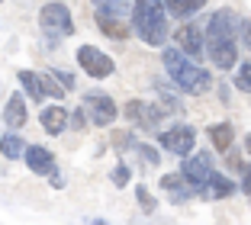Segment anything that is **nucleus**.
Here are the masks:
<instances>
[{"instance_id": "f257e3e1", "label": "nucleus", "mask_w": 251, "mask_h": 225, "mask_svg": "<svg viewBox=\"0 0 251 225\" xmlns=\"http://www.w3.org/2000/svg\"><path fill=\"white\" fill-rule=\"evenodd\" d=\"M164 68H168L171 80H174L184 94H206V90L213 87L209 71L200 68L197 58H190V55L180 51V49H164Z\"/></svg>"}, {"instance_id": "f03ea898", "label": "nucleus", "mask_w": 251, "mask_h": 225, "mask_svg": "<svg viewBox=\"0 0 251 225\" xmlns=\"http://www.w3.org/2000/svg\"><path fill=\"white\" fill-rule=\"evenodd\" d=\"M132 29L151 49L168 42V7H164V0H135Z\"/></svg>"}, {"instance_id": "7ed1b4c3", "label": "nucleus", "mask_w": 251, "mask_h": 225, "mask_svg": "<svg viewBox=\"0 0 251 225\" xmlns=\"http://www.w3.org/2000/svg\"><path fill=\"white\" fill-rule=\"evenodd\" d=\"M39 26H42L45 39H49V45H58V39H68L74 36V20H71V10L65 7V3H45L42 10H39Z\"/></svg>"}, {"instance_id": "20e7f679", "label": "nucleus", "mask_w": 251, "mask_h": 225, "mask_svg": "<svg viewBox=\"0 0 251 225\" xmlns=\"http://www.w3.org/2000/svg\"><path fill=\"white\" fill-rule=\"evenodd\" d=\"M132 10H113V7H97L94 13V23L97 29L103 32V36L116 39V42H126L129 39V32H132Z\"/></svg>"}, {"instance_id": "39448f33", "label": "nucleus", "mask_w": 251, "mask_h": 225, "mask_svg": "<svg viewBox=\"0 0 251 225\" xmlns=\"http://www.w3.org/2000/svg\"><path fill=\"white\" fill-rule=\"evenodd\" d=\"M180 174L190 180L193 193L206 200V180H209V174H213V154H209V151L187 154V158H184V167H180Z\"/></svg>"}, {"instance_id": "423d86ee", "label": "nucleus", "mask_w": 251, "mask_h": 225, "mask_svg": "<svg viewBox=\"0 0 251 225\" xmlns=\"http://www.w3.org/2000/svg\"><path fill=\"white\" fill-rule=\"evenodd\" d=\"M206 55L216 68L229 71L235 68L238 61V45H235V36H219V32H206Z\"/></svg>"}, {"instance_id": "0eeeda50", "label": "nucleus", "mask_w": 251, "mask_h": 225, "mask_svg": "<svg viewBox=\"0 0 251 225\" xmlns=\"http://www.w3.org/2000/svg\"><path fill=\"white\" fill-rule=\"evenodd\" d=\"M84 113L94 125H113L116 123V103H113L110 94L103 90H90L84 94Z\"/></svg>"}, {"instance_id": "6e6552de", "label": "nucleus", "mask_w": 251, "mask_h": 225, "mask_svg": "<svg viewBox=\"0 0 251 225\" xmlns=\"http://www.w3.org/2000/svg\"><path fill=\"white\" fill-rule=\"evenodd\" d=\"M164 116H171L164 106H151V103H142V100L126 103V119H129L132 125H139V129L155 132V129H158V123H161Z\"/></svg>"}, {"instance_id": "1a4fd4ad", "label": "nucleus", "mask_w": 251, "mask_h": 225, "mask_svg": "<svg viewBox=\"0 0 251 225\" xmlns=\"http://www.w3.org/2000/svg\"><path fill=\"white\" fill-rule=\"evenodd\" d=\"M158 145H164L171 154H177V158H187L193 151V145H197V132H193V125H174V129L158 135Z\"/></svg>"}, {"instance_id": "9d476101", "label": "nucleus", "mask_w": 251, "mask_h": 225, "mask_svg": "<svg viewBox=\"0 0 251 225\" xmlns=\"http://www.w3.org/2000/svg\"><path fill=\"white\" fill-rule=\"evenodd\" d=\"M77 65H81L90 77H110L113 74V58L103 55L100 49H94V45H81V49H77Z\"/></svg>"}, {"instance_id": "9b49d317", "label": "nucleus", "mask_w": 251, "mask_h": 225, "mask_svg": "<svg viewBox=\"0 0 251 225\" xmlns=\"http://www.w3.org/2000/svg\"><path fill=\"white\" fill-rule=\"evenodd\" d=\"M174 42H177L180 51H187L190 58H203V51H206V36H203V29L200 26H193V23H184L177 29V36H174Z\"/></svg>"}, {"instance_id": "f8f14e48", "label": "nucleus", "mask_w": 251, "mask_h": 225, "mask_svg": "<svg viewBox=\"0 0 251 225\" xmlns=\"http://www.w3.org/2000/svg\"><path fill=\"white\" fill-rule=\"evenodd\" d=\"M206 32H219V36H238V32H242V16H238L235 10L222 7V10H216V13L209 16Z\"/></svg>"}, {"instance_id": "ddd939ff", "label": "nucleus", "mask_w": 251, "mask_h": 225, "mask_svg": "<svg viewBox=\"0 0 251 225\" xmlns=\"http://www.w3.org/2000/svg\"><path fill=\"white\" fill-rule=\"evenodd\" d=\"M161 190L171 193V203H187L190 196H197L193 187H190V180H187L184 174H164L161 177Z\"/></svg>"}, {"instance_id": "4468645a", "label": "nucleus", "mask_w": 251, "mask_h": 225, "mask_svg": "<svg viewBox=\"0 0 251 225\" xmlns=\"http://www.w3.org/2000/svg\"><path fill=\"white\" fill-rule=\"evenodd\" d=\"M26 119H29V113H26L23 94H10L7 106H3V123H7L10 129H20V125H26Z\"/></svg>"}, {"instance_id": "2eb2a0df", "label": "nucleus", "mask_w": 251, "mask_h": 225, "mask_svg": "<svg viewBox=\"0 0 251 225\" xmlns=\"http://www.w3.org/2000/svg\"><path fill=\"white\" fill-rule=\"evenodd\" d=\"M23 158H26V164H29L32 174H49V167L55 164L52 151H49V148H42V145H29L26 151H23Z\"/></svg>"}, {"instance_id": "dca6fc26", "label": "nucleus", "mask_w": 251, "mask_h": 225, "mask_svg": "<svg viewBox=\"0 0 251 225\" xmlns=\"http://www.w3.org/2000/svg\"><path fill=\"white\" fill-rule=\"evenodd\" d=\"M232 193H235V183L222 174V171H213L209 180H206V200H226Z\"/></svg>"}, {"instance_id": "f3484780", "label": "nucleus", "mask_w": 251, "mask_h": 225, "mask_svg": "<svg viewBox=\"0 0 251 225\" xmlns=\"http://www.w3.org/2000/svg\"><path fill=\"white\" fill-rule=\"evenodd\" d=\"M42 129L49 132V135H61L65 132V125H68V113L61 106H49V109H42Z\"/></svg>"}, {"instance_id": "a211bd4d", "label": "nucleus", "mask_w": 251, "mask_h": 225, "mask_svg": "<svg viewBox=\"0 0 251 225\" xmlns=\"http://www.w3.org/2000/svg\"><path fill=\"white\" fill-rule=\"evenodd\" d=\"M206 135H209V142L216 145V151H229L232 138H235V129H232L229 123H216V125L206 129Z\"/></svg>"}, {"instance_id": "6ab92c4d", "label": "nucleus", "mask_w": 251, "mask_h": 225, "mask_svg": "<svg viewBox=\"0 0 251 225\" xmlns=\"http://www.w3.org/2000/svg\"><path fill=\"white\" fill-rule=\"evenodd\" d=\"M203 3H206V0H164L168 13H171V16H180V20L200 13V10H203Z\"/></svg>"}, {"instance_id": "aec40b11", "label": "nucleus", "mask_w": 251, "mask_h": 225, "mask_svg": "<svg viewBox=\"0 0 251 225\" xmlns=\"http://www.w3.org/2000/svg\"><path fill=\"white\" fill-rule=\"evenodd\" d=\"M23 145H26V142H23L16 132H7V135L0 138V154H3V158H10V161H16V158H23V151H26Z\"/></svg>"}, {"instance_id": "412c9836", "label": "nucleus", "mask_w": 251, "mask_h": 225, "mask_svg": "<svg viewBox=\"0 0 251 225\" xmlns=\"http://www.w3.org/2000/svg\"><path fill=\"white\" fill-rule=\"evenodd\" d=\"M20 84H23V90H26V97L29 100H42L45 97V90H42V77L39 74H32V71H20Z\"/></svg>"}, {"instance_id": "4be33fe9", "label": "nucleus", "mask_w": 251, "mask_h": 225, "mask_svg": "<svg viewBox=\"0 0 251 225\" xmlns=\"http://www.w3.org/2000/svg\"><path fill=\"white\" fill-rule=\"evenodd\" d=\"M42 90H45V94H49V97H55V100H61V97H68V87H65V84H61L58 77H55L52 71H49V74H45V77H42Z\"/></svg>"}, {"instance_id": "5701e85b", "label": "nucleus", "mask_w": 251, "mask_h": 225, "mask_svg": "<svg viewBox=\"0 0 251 225\" xmlns=\"http://www.w3.org/2000/svg\"><path fill=\"white\" fill-rule=\"evenodd\" d=\"M235 87L245 90V94H251V61L238 65V71H235Z\"/></svg>"}, {"instance_id": "b1692460", "label": "nucleus", "mask_w": 251, "mask_h": 225, "mask_svg": "<svg viewBox=\"0 0 251 225\" xmlns=\"http://www.w3.org/2000/svg\"><path fill=\"white\" fill-rule=\"evenodd\" d=\"M132 151H139L142 161H145V164H151V167H158V161H161V154H158L155 148H151V145H142V142H135Z\"/></svg>"}, {"instance_id": "393cba45", "label": "nucleus", "mask_w": 251, "mask_h": 225, "mask_svg": "<svg viewBox=\"0 0 251 225\" xmlns=\"http://www.w3.org/2000/svg\"><path fill=\"white\" fill-rule=\"evenodd\" d=\"M110 180L116 183V187H126V183L132 180V167H129V164H116V167H113V174H110Z\"/></svg>"}, {"instance_id": "a878e982", "label": "nucleus", "mask_w": 251, "mask_h": 225, "mask_svg": "<svg viewBox=\"0 0 251 225\" xmlns=\"http://www.w3.org/2000/svg\"><path fill=\"white\" fill-rule=\"evenodd\" d=\"M135 196H139V206H142V212H155V196L148 193V187H135Z\"/></svg>"}, {"instance_id": "bb28decb", "label": "nucleus", "mask_w": 251, "mask_h": 225, "mask_svg": "<svg viewBox=\"0 0 251 225\" xmlns=\"http://www.w3.org/2000/svg\"><path fill=\"white\" fill-rule=\"evenodd\" d=\"M68 123H71L77 132H81V129H87V113H84V109H74L71 116H68Z\"/></svg>"}, {"instance_id": "cd10ccee", "label": "nucleus", "mask_w": 251, "mask_h": 225, "mask_svg": "<svg viewBox=\"0 0 251 225\" xmlns=\"http://www.w3.org/2000/svg\"><path fill=\"white\" fill-rule=\"evenodd\" d=\"M97 7H113V10H129V0H94Z\"/></svg>"}, {"instance_id": "c85d7f7f", "label": "nucleus", "mask_w": 251, "mask_h": 225, "mask_svg": "<svg viewBox=\"0 0 251 225\" xmlns=\"http://www.w3.org/2000/svg\"><path fill=\"white\" fill-rule=\"evenodd\" d=\"M49 177H52V187H65V177L58 174V167H55V164L49 167Z\"/></svg>"}, {"instance_id": "c756f323", "label": "nucleus", "mask_w": 251, "mask_h": 225, "mask_svg": "<svg viewBox=\"0 0 251 225\" xmlns=\"http://www.w3.org/2000/svg\"><path fill=\"white\" fill-rule=\"evenodd\" d=\"M52 74H55V77L61 80V84H65L68 90H74V77H71V74H65V71H52Z\"/></svg>"}, {"instance_id": "7c9ffc66", "label": "nucleus", "mask_w": 251, "mask_h": 225, "mask_svg": "<svg viewBox=\"0 0 251 225\" xmlns=\"http://www.w3.org/2000/svg\"><path fill=\"white\" fill-rule=\"evenodd\" d=\"M242 39H245V49H251V23H242Z\"/></svg>"}, {"instance_id": "2f4dec72", "label": "nucleus", "mask_w": 251, "mask_h": 225, "mask_svg": "<svg viewBox=\"0 0 251 225\" xmlns=\"http://www.w3.org/2000/svg\"><path fill=\"white\" fill-rule=\"evenodd\" d=\"M242 190L251 196V167H245V180H242Z\"/></svg>"}, {"instance_id": "473e14b6", "label": "nucleus", "mask_w": 251, "mask_h": 225, "mask_svg": "<svg viewBox=\"0 0 251 225\" xmlns=\"http://www.w3.org/2000/svg\"><path fill=\"white\" fill-rule=\"evenodd\" d=\"M245 151L251 154V132H248V135H245Z\"/></svg>"}, {"instance_id": "72a5a7b5", "label": "nucleus", "mask_w": 251, "mask_h": 225, "mask_svg": "<svg viewBox=\"0 0 251 225\" xmlns=\"http://www.w3.org/2000/svg\"><path fill=\"white\" fill-rule=\"evenodd\" d=\"M0 3H3V0H0Z\"/></svg>"}]
</instances>
